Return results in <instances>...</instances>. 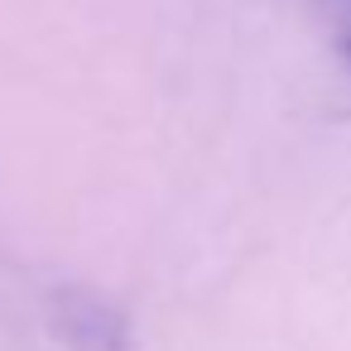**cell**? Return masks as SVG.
I'll return each instance as SVG.
<instances>
[{"label": "cell", "mask_w": 351, "mask_h": 351, "mask_svg": "<svg viewBox=\"0 0 351 351\" xmlns=\"http://www.w3.org/2000/svg\"><path fill=\"white\" fill-rule=\"evenodd\" d=\"M332 5H337V15L346 20V29H351V0H332Z\"/></svg>", "instance_id": "6da1fadb"}]
</instances>
